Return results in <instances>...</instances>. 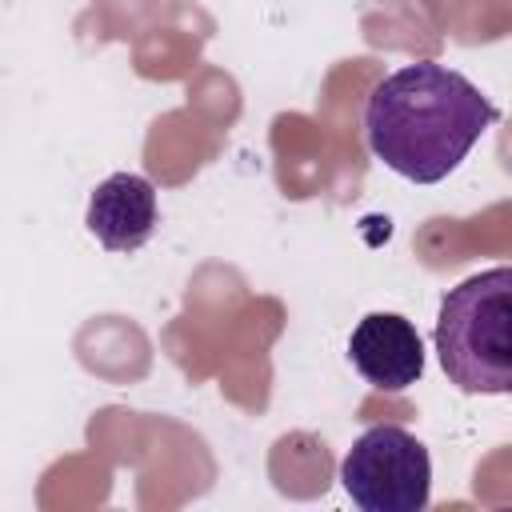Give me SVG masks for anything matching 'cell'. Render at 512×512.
Instances as JSON below:
<instances>
[{
  "label": "cell",
  "mask_w": 512,
  "mask_h": 512,
  "mask_svg": "<svg viewBox=\"0 0 512 512\" xmlns=\"http://www.w3.org/2000/svg\"><path fill=\"white\" fill-rule=\"evenodd\" d=\"M492 120V100L464 72L432 60L388 72L364 104L372 156L412 184H436L456 172Z\"/></svg>",
  "instance_id": "1"
},
{
  "label": "cell",
  "mask_w": 512,
  "mask_h": 512,
  "mask_svg": "<svg viewBox=\"0 0 512 512\" xmlns=\"http://www.w3.org/2000/svg\"><path fill=\"white\" fill-rule=\"evenodd\" d=\"M352 368L384 392H404L424 376V340L400 312H368L348 336Z\"/></svg>",
  "instance_id": "4"
},
{
  "label": "cell",
  "mask_w": 512,
  "mask_h": 512,
  "mask_svg": "<svg viewBox=\"0 0 512 512\" xmlns=\"http://www.w3.org/2000/svg\"><path fill=\"white\" fill-rule=\"evenodd\" d=\"M436 356L460 392H512V268L468 276L440 300Z\"/></svg>",
  "instance_id": "2"
},
{
  "label": "cell",
  "mask_w": 512,
  "mask_h": 512,
  "mask_svg": "<svg viewBox=\"0 0 512 512\" xmlns=\"http://www.w3.org/2000/svg\"><path fill=\"white\" fill-rule=\"evenodd\" d=\"M340 484L364 512H424L432 496V460L408 428L372 424L348 448Z\"/></svg>",
  "instance_id": "3"
},
{
  "label": "cell",
  "mask_w": 512,
  "mask_h": 512,
  "mask_svg": "<svg viewBox=\"0 0 512 512\" xmlns=\"http://www.w3.org/2000/svg\"><path fill=\"white\" fill-rule=\"evenodd\" d=\"M156 188L140 172H112L108 180L96 184L88 200V232L108 248V252H136L152 240L156 232Z\"/></svg>",
  "instance_id": "5"
}]
</instances>
